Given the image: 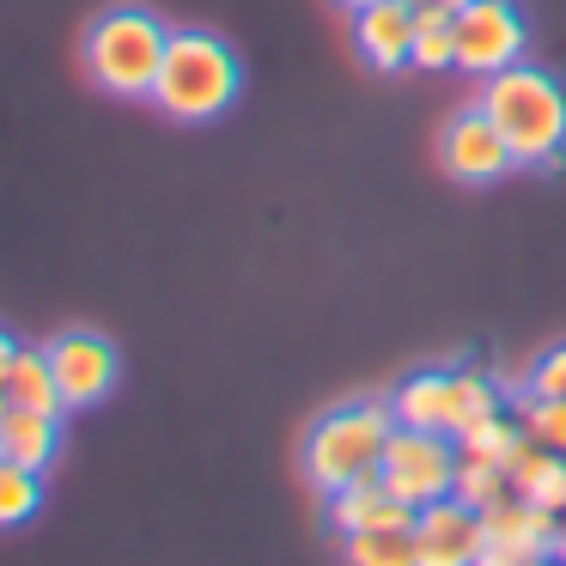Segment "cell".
Masks as SVG:
<instances>
[{
	"mask_svg": "<svg viewBox=\"0 0 566 566\" xmlns=\"http://www.w3.org/2000/svg\"><path fill=\"white\" fill-rule=\"evenodd\" d=\"M542 566H548V560H542Z\"/></svg>",
	"mask_w": 566,
	"mask_h": 566,
	"instance_id": "f1b7e54d",
	"label": "cell"
},
{
	"mask_svg": "<svg viewBox=\"0 0 566 566\" xmlns=\"http://www.w3.org/2000/svg\"><path fill=\"white\" fill-rule=\"evenodd\" d=\"M171 25L147 7H111L86 25V74L111 98H153Z\"/></svg>",
	"mask_w": 566,
	"mask_h": 566,
	"instance_id": "3957f363",
	"label": "cell"
},
{
	"mask_svg": "<svg viewBox=\"0 0 566 566\" xmlns=\"http://www.w3.org/2000/svg\"><path fill=\"white\" fill-rule=\"evenodd\" d=\"M342 13H366V7H378V0H335Z\"/></svg>",
	"mask_w": 566,
	"mask_h": 566,
	"instance_id": "4316f807",
	"label": "cell"
},
{
	"mask_svg": "<svg viewBox=\"0 0 566 566\" xmlns=\"http://www.w3.org/2000/svg\"><path fill=\"white\" fill-rule=\"evenodd\" d=\"M415 7H439V13H463L469 0H415Z\"/></svg>",
	"mask_w": 566,
	"mask_h": 566,
	"instance_id": "484cf974",
	"label": "cell"
},
{
	"mask_svg": "<svg viewBox=\"0 0 566 566\" xmlns=\"http://www.w3.org/2000/svg\"><path fill=\"white\" fill-rule=\"evenodd\" d=\"M439 165L457 184H500L505 171H517L512 147H505V135L493 128V116L481 111V104H469V111H457L451 123H444Z\"/></svg>",
	"mask_w": 566,
	"mask_h": 566,
	"instance_id": "ba28073f",
	"label": "cell"
},
{
	"mask_svg": "<svg viewBox=\"0 0 566 566\" xmlns=\"http://www.w3.org/2000/svg\"><path fill=\"white\" fill-rule=\"evenodd\" d=\"M505 481H512V493L530 500L536 512H554V517L566 512V457L548 451V444H536V439L517 444V457L505 463Z\"/></svg>",
	"mask_w": 566,
	"mask_h": 566,
	"instance_id": "7c38bea8",
	"label": "cell"
},
{
	"mask_svg": "<svg viewBox=\"0 0 566 566\" xmlns=\"http://www.w3.org/2000/svg\"><path fill=\"white\" fill-rule=\"evenodd\" d=\"M530 390H536V396H560V402H566V342H554L548 354H536V366H530Z\"/></svg>",
	"mask_w": 566,
	"mask_h": 566,
	"instance_id": "cb8c5ba5",
	"label": "cell"
},
{
	"mask_svg": "<svg viewBox=\"0 0 566 566\" xmlns=\"http://www.w3.org/2000/svg\"><path fill=\"white\" fill-rule=\"evenodd\" d=\"M43 505V469H25L13 457H0V530L31 524Z\"/></svg>",
	"mask_w": 566,
	"mask_h": 566,
	"instance_id": "e0dca14e",
	"label": "cell"
},
{
	"mask_svg": "<svg viewBox=\"0 0 566 566\" xmlns=\"http://www.w3.org/2000/svg\"><path fill=\"white\" fill-rule=\"evenodd\" d=\"M408 67H427V74H439V67H457L451 13H439V7H415V62H408Z\"/></svg>",
	"mask_w": 566,
	"mask_h": 566,
	"instance_id": "ffe728a7",
	"label": "cell"
},
{
	"mask_svg": "<svg viewBox=\"0 0 566 566\" xmlns=\"http://www.w3.org/2000/svg\"><path fill=\"white\" fill-rule=\"evenodd\" d=\"M43 354H50L55 390H62L67 408H98L116 390V378H123V354L98 329H62Z\"/></svg>",
	"mask_w": 566,
	"mask_h": 566,
	"instance_id": "52a82bcc",
	"label": "cell"
},
{
	"mask_svg": "<svg viewBox=\"0 0 566 566\" xmlns=\"http://www.w3.org/2000/svg\"><path fill=\"white\" fill-rule=\"evenodd\" d=\"M0 396L13 408H38V415H67L62 390H55V371H50V354L43 347H19L13 371H7V384H0Z\"/></svg>",
	"mask_w": 566,
	"mask_h": 566,
	"instance_id": "9a60e30c",
	"label": "cell"
},
{
	"mask_svg": "<svg viewBox=\"0 0 566 566\" xmlns=\"http://www.w3.org/2000/svg\"><path fill=\"white\" fill-rule=\"evenodd\" d=\"M0 457H13L25 469H50L62 457V415L7 408V420H0Z\"/></svg>",
	"mask_w": 566,
	"mask_h": 566,
	"instance_id": "5bb4252c",
	"label": "cell"
},
{
	"mask_svg": "<svg viewBox=\"0 0 566 566\" xmlns=\"http://www.w3.org/2000/svg\"><path fill=\"white\" fill-rule=\"evenodd\" d=\"M354 43L378 74L415 62V0H378L366 13H354Z\"/></svg>",
	"mask_w": 566,
	"mask_h": 566,
	"instance_id": "30bf717a",
	"label": "cell"
},
{
	"mask_svg": "<svg viewBox=\"0 0 566 566\" xmlns=\"http://www.w3.org/2000/svg\"><path fill=\"white\" fill-rule=\"evenodd\" d=\"M488 415H500V384L481 378V371H451V439Z\"/></svg>",
	"mask_w": 566,
	"mask_h": 566,
	"instance_id": "d6986e66",
	"label": "cell"
},
{
	"mask_svg": "<svg viewBox=\"0 0 566 566\" xmlns=\"http://www.w3.org/2000/svg\"><path fill=\"white\" fill-rule=\"evenodd\" d=\"M451 38H457V67L475 80L517 67L530 50V25L512 0H469L463 13H451Z\"/></svg>",
	"mask_w": 566,
	"mask_h": 566,
	"instance_id": "8992f818",
	"label": "cell"
},
{
	"mask_svg": "<svg viewBox=\"0 0 566 566\" xmlns=\"http://www.w3.org/2000/svg\"><path fill=\"white\" fill-rule=\"evenodd\" d=\"M457 463H463V451H457L451 432H415V427H396L390 432V451H384V469L378 481L396 493L402 505H432V500H451L457 488Z\"/></svg>",
	"mask_w": 566,
	"mask_h": 566,
	"instance_id": "5b68a950",
	"label": "cell"
},
{
	"mask_svg": "<svg viewBox=\"0 0 566 566\" xmlns=\"http://www.w3.org/2000/svg\"><path fill=\"white\" fill-rule=\"evenodd\" d=\"M481 542H488V524L463 500H432L415 512V566H475Z\"/></svg>",
	"mask_w": 566,
	"mask_h": 566,
	"instance_id": "9c48e42d",
	"label": "cell"
},
{
	"mask_svg": "<svg viewBox=\"0 0 566 566\" xmlns=\"http://www.w3.org/2000/svg\"><path fill=\"white\" fill-rule=\"evenodd\" d=\"M517 427H524V439H536V444H548V451H560L566 457V402L560 396H517Z\"/></svg>",
	"mask_w": 566,
	"mask_h": 566,
	"instance_id": "44dd1931",
	"label": "cell"
},
{
	"mask_svg": "<svg viewBox=\"0 0 566 566\" xmlns=\"http://www.w3.org/2000/svg\"><path fill=\"white\" fill-rule=\"evenodd\" d=\"M13 359H19V342L7 329H0V384H7V371H13Z\"/></svg>",
	"mask_w": 566,
	"mask_h": 566,
	"instance_id": "d4e9b609",
	"label": "cell"
},
{
	"mask_svg": "<svg viewBox=\"0 0 566 566\" xmlns=\"http://www.w3.org/2000/svg\"><path fill=\"white\" fill-rule=\"evenodd\" d=\"M7 408H13V402H7V396H0V420H7Z\"/></svg>",
	"mask_w": 566,
	"mask_h": 566,
	"instance_id": "83f0119b",
	"label": "cell"
},
{
	"mask_svg": "<svg viewBox=\"0 0 566 566\" xmlns=\"http://www.w3.org/2000/svg\"><path fill=\"white\" fill-rule=\"evenodd\" d=\"M481 111L493 116V128L505 135L517 165L536 171H566V86L548 67H500L481 80Z\"/></svg>",
	"mask_w": 566,
	"mask_h": 566,
	"instance_id": "6da1fadb",
	"label": "cell"
},
{
	"mask_svg": "<svg viewBox=\"0 0 566 566\" xmlns=\"http://www.w3.org/2000/svg\"><path fill=\"white\" fill-rule=\"evenodd\" d=\"M390 432H396L390 402L329 408V415L305 432V481L317 493H335V488H347V481L378 475L384 451H390Z\"/></svg>",
	"mask_w": 566,
	"mask_h": 566,
	"instance_id": "277c9868",
	"label": "cell"
},
{
	"mask_svg": "<svg viewBox=\"0 0 566 566\" xmlns=\"http://www.w3.org/2000/svg\"><path fill=\"white\" fill-rule=\"evenodd\" d=\"M542 542H512V536H488L475 554V566H542Z\"/></svg>",
	"mask_w": 566,
	"mask_h": 566,
	"instance_id": "603a6c76",
	"label": "cell"
},
{
	"mask_svg": "<svg viewBox=\"0 0 566 566\" xmlns=\"http://www.w3.org/2000/svg\"><path fill=\"white\" fill-rule=\"evenodd\" d=\"M451 500H463V505H475V512H493L500 500H512V481H505V469H493V463H457V488H451Z\"/></svg>",
	"mask_w": 566,
	"mask_h": 566,
	"instance_id": "7402d4cb",
	"label": "cell"
},
{
	"mask_svg": "<svg viewBox=\"0 0 566 566\" xmlns=\"http://www.w3.org/2000/svg\"><path fill=\"white\" fill-rule=\"evenodd\" d=\"M517 444H524V427L505 420V415H488V420H475L469 432H457V451H463L469 463H493V469L512 463Z\"/></svg>",
	"mask_w": 566,
	"mask_h": 566,
	"instance_id": "ac0fdd59",
	"label": "cell"
},
{
	"mask_svg": "<svg viewBox=\"0 0 566 566\" xmlns=\"http://www.w3.org/2000/svg\"><path fill=\"white\" fill-rule=\"evenodd\" d=\"M238 92H244V67L232 43L213 31H171L159 86H153V104L171 123H213L238 104Z\"/></svg>",
	"mask_w": 566,
	"mask_h": 566,
	"instance_id": "7a4b0ae2",
	"label": "cell"
},
{
	"mask_svg": "<svg viewBox=\"0 0 566 566\" xmlns=\"http://www.w3.org/2000/svg\"><path fill=\"white\" fill-rule=\"evenodd\" d=\"M390 415H396V427H415V432H451V371L402 378L390 396Z\"/></svg>",
	"mask_w": 566,
	"mask_h": 566,
	"instance_id": "4fadbf2b",
	"label": "cell"
},
{
	"mask_svg": "<svg viewBox=\"0 0 566 566\" xmlns=\"http://www.w3.org/2000/svg\"><path fill=\"white\" fill-rule=\"evenodd\" d=\"M329 524H335V536H359V530H396V524H415V505H402L378 475H366V481H347V488L329 493Z\"/></svg>",
	"mask_w": 566,
	"mask_h": 566,
	"instance_id": "8fae6325",
	"label": "cell"
},
{
	"mask_svg": "<svg viewBox=\"0 0 566 566\" xmlns=\"http://www.w3.org/2000/svg\"><path fill=\"white\" fill-rule=\"evenodd\" d=\"M415 524L396 530H359V536H342V560L347 566H415Z\"/></svg>",
	"mask_w": 566,
	"mask_h": 566,
	"instance_id": "2e32d148",
	"label": "cell"
}]
</instances>
